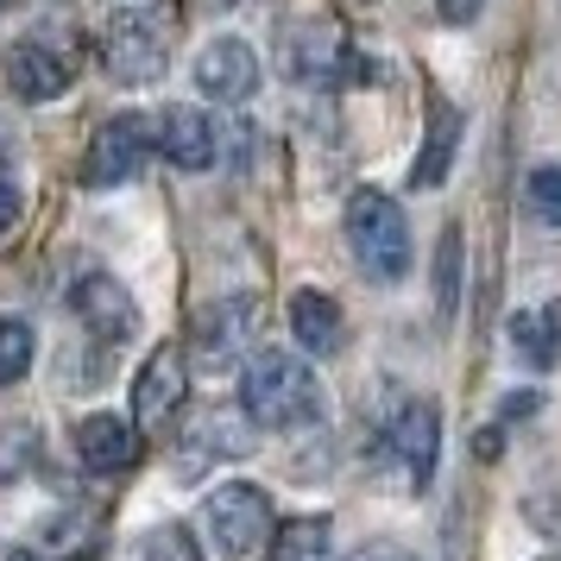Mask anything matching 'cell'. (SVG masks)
<instances>
[{"label":"cell","instance_id":"6da1fadb","mask_svg":"<svg viewBox=\"0 0 561 561\" xmlns=\"http://www.w3.org/2000/svg\"><path fill=\"white\" fill-rule=\"evenodd\" d=\"M240 410H247L253 430H304V423L322 416V385L297 354L265 347L240 373Z\"/></svg>","mask_w":561,"mask_h":561},{"label":"cell","instance_id":"7a4b0ae2","mask_svg":"<svg viewBox=\"0 0 561 561\" xmlns=\"http://www.w3.org/2000/svg\"><path fill=\"white\" fill-rule=\"evenodd\" d=\"M347 247H354L359 272L373 284H398L410 272L404 208L391 203L385 190H354V203H347Z\"/></svg>","mask_w":561,"mask_h":561},{"label":"cell","instance_id":"3957f363","mask_svg":"<svg viewBox=\"0 0 561 561\" xmlns=\"http://www.w3.org/2000/svg\"><path fill=\"white\" fill-rule=\"evenodd\" d=\"M203 524H208L215 556L247 561L259 542H265V530H272V505H265L259 485H215L208 505H203Z\"/></svg>","mask_w":561,"mask_h":561},{"label":"cell","instance_id":"277c9868","mask_svg":"<svg viewBox=\"0 0 561 561\" xmlns=\"http://www.w3.org/2000/svg\"><path fill=\"white\" fill-rule=\"evenodd\" d=\"M107 77L139 89V82H158L164 77V64H171V45H164V26H158L152 13H114L107 20Z\"/></svg>","mask_w":561,"mask_h":561},{"label":"cell","instance_id":"5b68a950","mask_svg":"<svg viewBox=\"0 0 561 561\" xmlns=\"http://www.w3.org/2000/svg\"><path fill=\"white\" fill-rule=\"evenodd\" d=\"M183 391H190V366H183L178 347H164L139 366V379H133V416H139V430H164L171 416H178Z\"/></svg>","mask_w":561,"mask_h":561},{"label":"cell","instance_id":"8992f818","mask_svg":"<svg viewBox=\"0 0 561 561\" xmlns=\"http://www.w3.org/2000/svg\"><path fill=\"white\" fill-rule=\"evenodd\" d=\"M70 77H77L70 51H57L45 38H20V45L7 51V82H13L20 102H51V95L70 89Z\"/></svg>","mask_w":561,"mask_h":561},{"label":"cell","instance_id":"52a82bcc","mask_svg":"<svg viewBox=\"0 0 561 561\" xmlns=\"http://www.w3.org/2000/svg\"><path fill=\"white\" fill-rule=\"evenodd\" d=\"M385 448L398 455V467H404L410 485H430L435 473V455H442V416H435V404H404L398 416H391V435H385Z\"/></svg>","mask_w":561,"mask_h":561},{"label":"cell","instance_id":"ba28073f","mask_svg":"<svg viewBox=\"0 0 561 561\" xmlns=\"http://www.w3.org/2000/svg\"><path fill=\"white\" fill-rule=\"evenodd\" d=\"M152 152H164L178 171H208L215 164V121L203 107H164L152 121Z\"/></svg>","mask_w":561,"mask_h":561},{"label":"cell","instance_id":"9c48e42d","mask_svg":"<svg viewBox=\"0 0 561 561\" xmlns=\"http://www.w3.org/2000/svg\"><path fill=\"white\" fill-rule=\"evenodd\" d=\"M152 152V127L146 121H133V114H114L102 133H95V146H89V183H127L139 164Z\"/></svg>","mask_w":561,"mask_h":561},{"label":"cell","instance_id":"30bf717a","mask_svg":"<svg viewBox=\"0 0 561 561\" xmlns=\"http://www.w3.org/2000/svg\"><path fill=\"white\" fill-rule=\"evenodd\" d=\"M196 89L215 95V102H247L259 89V57L247 38H215L203 57H196Z\"/></svg>","mask_w":561,"mask_h":561},{"label":"cell","instance_id":"8fae6325","mask_svg":"<svg viewBox=\"0 0 561 561\" xmlns=\"http://www.w3.org/2000/svg\"><path fill=\"white\" fill-rule=\"evenodd\" d=\"M70 309L89 322V334H95V341H127V334L139 329V309H133V297H127L114 278H102V272L77 284Z\"/></svg>","mask_w":561,"mask_h":561},{"label":"cell","instance_id":"7c38bea8","mask_svg":"<svg viewBox=\"0 0 561 561\" xmlns=\"http://www.w3.org/2000/svg\"><path fill=\"white\" fill-rule=\"evenodd\" d=\"M505 334H511V354L524 359V366H536V373L561 366V297L517 309V316L505 322Z\"/></svg>","mask_w":561,"mask_h":561},{"label":"cell","instance_id":"4fadbf2b","mask_svg":"<svg viewBox=\"0 0 561 561\" xmlns=\"http://www.w3.org/2000/svg\"><path fill=\"white\" fill-rule=\"evenodd\" d=\"M341 57H347V45H341V32L329 26V20H297V26H284V70L290 77H334L341 70Z\"/></svg>","mask_w":561,"mask_h":561},{"label":"cell","instance_id":"5bb4252c","mask_svg":"<svg viewBox=\"0 0 561 561\" xmlns=\"http://www.w3.org/2000/svg\"><path fill=\"white\" fill-rule=\"evenodd\" d=\"M77 455H82L89 473H127L133 460H139V435H133V423H121V416H82Z\"/></svg>","mask_w":561,"mask_h":561},{"label":"cell","instance_id":"9a60e30c","mask_svg":"<svg viewBox=\"0 0 561 561\" xmlns=\"http://www.w3.org/2000/svg\"><path fill=\"white\" fill-rule=\"evenodd\" d=\"M290 334H297V347H309V354H341L347 316H341V304H334L329 290H297L290 297Z\"/></svg>","mask_w":561,"mask_h":561},{"label":"cell","instance_id":"2e32d148","mask_svg":"<svg viewBox=\"0 0 561 561\" xmlns=\"http://www.w3.org/2000/svg\"><path fill=\"white\" fill-rule=\"evenodd\" d=\"M455 146H460V114L448 102L430 107V139H423V158L410 164V183L416 190H435V183L448 178V164H455Z\"/></svg>","mask_w":561,"mask_h":561},{"label":"cell","instance_id":"e0dca14e","mask_svg":"<svg viewBox=\"0 0 561 561\" xmlns=\"http://www.w3.org/2000/svg\"><path fill=\"white\" fill-rule=\"evenodd\" d=\"M329 517H290L278 530V549L272 561H329Z\"/></svg>","mask_w":561,"mask_h":561},{"label":"cell","instance_id":"ac0fdd59","mask_svg":"<svg viewBox=\"0 0 561 561\" xmlns=\"http://www.w3.org/2000/svg\"><path fill=\"white\" fill-rule=\"evenodd\" d=\"M32 347H38V341H32L26 322H20V316H0V391L32 373Z\"/></svg>","mask_w":561,"mask_h":561},{"label":"cell","instance_id":"d6986e66","mask_svg":"<svg viewBox=\"0 0 561 561\" xmlns=\"http://www.w3.org/2000/svg\"><path fill=\"white\" fill-rule=\"evenodd\" d=\"M38 467V430L32 423H7L0 430V480H20Z\"/></svg>","mask_w":561,"mask_h":561},{"label":"cell","instance_id":"ffe728a7","mask_svg":"<svg viewBox=\"0 0 561 561\" xmlns=\"http://www.w3.org/2000/svg\"><path fill=\"white\" fill-rule=\"evenodd\" d=\"M524 196H530V215H542V221H556V228H561V164H542V171H530Z\"/></svg>","mask_w":561,"mask_h":561},{"label":"cell","instance_id":"44dd1931","mask_svg":"<svg viewBox=\"0 0 561 561\" xmlns=\"http://www.w3.org/2000/svg\"><path fill=\"white\" fill-rule=\"evenodd\" d=\"M139 561H203V549H196V536L183 524H164V530L146 536V556Z\"/></svg>","mask_w":561,"mask_h":561},{"label":"cell","instance_id":"7402d4cb","mask_svg":"<svg viewBox=\"0 0 561 561\" xmlns=\"http://www.w3.org/2000/svg\"><path fill=\"white\" fill-rule=\"evenodd\" d=\"M485 0H435V13L448 20V26H467V20H480Z\"/></svg>","mask_w":561,"mask_h":561},{"label":"cell","instance_id":"603a6c76","mask_svg":"<svg viewBox=\"0 0 561 561\" xmlns=\"http://www.w3.org/2000/svg\"><path fill=\"white\" fill-rule=\"evenodd\" d=\"M455 253H460L455 233H442V309L455 304Z\"/></svg>","mask_w":561,"mask_h":561},{"label":"cell","instance_id":"cb8c5ba5","mask_svg":"<svg viewBox=\"0 0 561 561\" xmlns=\"http://www.w3.org/2000/svg\"><path fill=\"white\" fill-rule=\"evenodd\" d=\"M13 215H20V190H13V183H0V233L13 228Z\"/></svg>","mask_w":561,"mask_h":561},{"label":"cell","instance_id":"d4e9b609","mask_svg":"<svg viewBox=\"0 0 561 561\" xmlns=\"http://www.w3.org/2000/svg\"><path fill=\"white\" fill-rule=\"evenodd\" d=\"M530 410H536V391H517V398L505 404V416H530Z\"/></svg>","mask_w":561,"mask_h":561},{"label":"cell","instance_id":"484cf974","mask_svg":"<svg viewBox=\"0 0 561 561\" xmlns=\"http://www.w3.org/2000/svg\"><path fill=\"white\" fill-rule=\"evenodd\" d=\"M7 561H45V556H32V549H13V556H7Z\"/></svg>","mask_w":561,"mask_h":561},{"label":"cell","instance_id":"4316f807","mask_svg":"<svg viewBox=\"0 0 561 561\" xmlns=\"http://www.w3.org/2000/svg\"><path fill=\"white\" fill-rule=\"evenodd\" d=\"M373 561H398V556H373Z\"/></svg>","mask_w":561,"mask_h":561},{"label":"cell","instance_id":"83f0119b","mask_svg":"<svg viewBox=\"0 0 561 561\" xmlns=\"http://www.w3.org/2000/svg\"><path fill=\"white\" fill-rule=\"evenodd\" d=\"M542 561H561V556H542Z\"/></svg>","mask_w":561,"mask_h":561}]
</instances>
